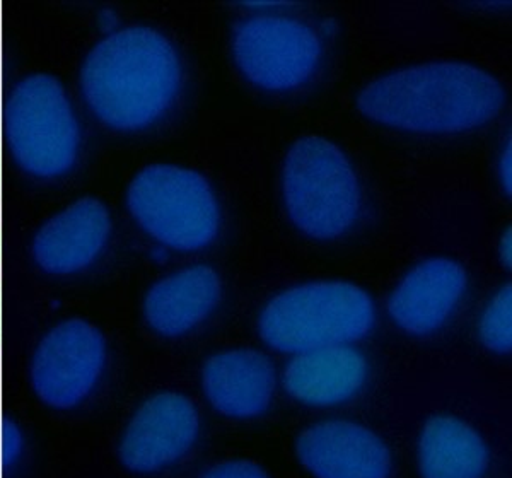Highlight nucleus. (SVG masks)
Masks as SVG:
<instances>
[{
    "label": "nucleus",
    "instance_id": "f257e3e1",
    "mask_svg": "<svg viewBox=\"0 0 512 478\" xmlns=\"http://www.w3.org/2000/svg\"><path fill=\"white\" fill-rule=\"evenodd\" d=\"M506 93L494 76L463 62L396 70L362 89L357 106L373 122L417 134H461L501 113Z\"/></svg>",
    "mask_w": 512,
    "mask_h": 478
},
{
    "label": "nucleus",
    "instance_id": "f03ea898",
    "mask_svg": "<svg viewBox=\"0 0 512 478\" xmlns=\"http://www.w3.org/2000/svg\"><path fill=\"white\" fill-rule=\"evenodd\" d=\"M181 62L166 36L147 26L111 33L89 52L81 88L94 115L117 130L146 129L175 103Z\"/></svg>",
    "mask_w": 512,
    "mask_h": 478
},
{
    "label": "nucleus",
    "instance_id": "7ed1b4c3",
    "mask_svg": "<svg viewBox=\"0 0 512 478\" xmlns=\"http://www.w3.org/2000/svg\"><path fill=\"white\" fill-rule=\"evenodd\" d=\"M374 321L376 308L364 289L326 280L280 292L263 308L258 332L268 347L296 356L364 339Z\"/></svg>",
    "mask_w": 512,
    "mask_h": 478
},
{
    "label": "nucleus",
    "instance_id": "20e7f679",
    "mask_svg": "<svg viewBox=\"0 0 512 478\" xmlns=\"http://www.w3.org/2000/svg\"><path fill=\"white\" fill-rule=\"evenodd\" d=\"M282 188L287 214L309 238H340L361 212V187L352 164L323 137H303L292 144Z\"/></svg>",
    "mask_w": 512,
    "mask_h": 478
},
{
    "label": "nucleus",
    "instance_id": "39448f33",
    "mask_svg": "<svg viewBox=\"0 0 512 478\" xmlns=\"http://www.w3.org/2000/svg\"><path fill=\"white\" fill-rule=\"evenodd\" d=\"M127 204L140 228L176 250H202L221 228V209L209 181L175 164L140 171L128 187Z\"/></svg>",
    "mask_w": 512,
    "mask_h": 478
},
{
    "label": "nucleus",
    "instance_id": "423d86ee",
    "mask_svg": "<svg viewBox=\"0 0 512 478\" xmlns=\"http://www.w3.org/2000/svg\"><path fill=\"white\" fill-rule=\"evenodd\" d=\"M4 130L9 151L31 175H64L76 163L79 125L64 86L53 76L33 74L12 89Z\"/></svg>",
    "mask_w": 512,
    "mask_h": 478
},
{
    "label": "nucleus",
    "instance_id": "0eeeda50",
    "mask_svg": "<svg viewBox=\"0 0 512 478\" xmlns=\"http://www.w3.org/2000/svg\"><path fill=\"white\" fill-rule=\"evenodd\" d=\"M233 53L241 74L256 88L286 93L315 76L323 45L299 19L260 14L234 28Z\"/></svg>",
    "mask_w": 512,
    "mask_h": 478
},
{
    "label": "nucleus",
    "instance_id": "6e6552de",
    "mask_svg": "<svg viewBox=\"0 0 512 478\" xmlns=\"http://www.w3.org/2000/svg\"><path fill=\"white\" fill-rule=\"evenodd\" d=\"M105 364V337L88 321L74 318L52 328L36 347L31 383L41 402L72 409L94 390Z\"/></svg>",
    "mask_w": 512,
    "mask_h": 478
},
{
    "label": "nucleus",
    "instance_id": "1a4fd4ad",
    "mask_svg": "<svg viewBox=\"0 0 512 478\" xmlns=\"http://www.w3.org/2000/svg\"><path fill=\"white\" fill-rule=\"evenodd\" d=\"M198 432L200 417L195 405L178 393H159L130 420L120 458L132 472H158L187 455L197 443Z\"/></svg>",
    "mask_w": 512,
    "mask_h": 478
},
{
    "label": "nucleus",
    "instance_id": "9d476101",
    "mask_svg": "<svg viewBox=\"0 0 512 478\" xmlns=\"http://www.w3.org/2000/svg\"><path fill=\"white\" fill-rule=\"evenodd\" d=\"M297 456L316 478H390L391 453L378 434L349 420H325L299 436Z\"/></svg>",
    "mask_w": 512,
    "mask_h": 478
},
{
    "label": "nucleus",
    "instance_id": "9b49d317",
    "mask_svg": "<svg viewBox=\"0 0 512 478\" xmlns=\"http://www.w3.org/2000/svg\"><path fill=\"white\" fill-rule=\"evenodd\" d=\"M468 277L451 258H427L410 270L388 301V313L412 335H429L443 327L465 296Z\"/></svg>",
    "mask_w": 512,
    "mask_h": 478
},
{
    "label": "nucleus",
    "instance_id": "f8f14e48",
    "mask_svg": "<svg viewBox=\"0 0 512 478\" xmlns=\"http://www.w3.org/2000/svg\"><path fill=\"white\" fill-rule=\"evenodd\" d=\"M111 221L103 202L84 197L48 219L33 239V257L48 274L86 269L105 248Z\"/></svg>",
    "mask_w": 512,
    "mask_h": 478
},
{
    "label": "nucleus",
    "instance_id": "ddd939ff",
    "mask_svg": "<svg viewBox=\"0 0 512 478\" xmlns=\"http://www.w3.org/2000/svg\"><path fill=\"white\" fill-rule=\"evenodd\" d=\"M275 368L253 349L226 350L210 357L202 373L210 405L226 417L253 419L265 414L275 393Z\"/></svg>",
    "mask_w": 512,
    "mask_h": 478
},
{
    "label": "nucleus",
    "instance_id": "4468645a",
    "mask_svg": "<svg viewBox=\"0 0 512 478\" xmlns=\"http://www.w3.org/2000/svg\"><path fill=\"white\" fill-rule=\"evenodd\" d=\"M366 379V357L352 345H332L292 356L282 383L297 402L309 407H335L352 400Z\"/></svg>",
    "mask_w": 512,
    "mask_h": 478
},
{
    "label": "nucleus",
    "instance_id": "2eb2a0df",
    "mask_svg": "<svg viewBox=\"0 0 512 478\" xmlns=\"http://www.w3.org/2000/svg\"><path fill=\"white\" fill-rule=\"evenodd\" d=\"M221 277L209 265H192L156 282L144 315L154 332L180 337L207 320L221 301Z\"/></svg>",
    "mask_w": 512,
    "mask_h": 478
},
{
    "label": "nucleus",
    "instance_id": "dca6fc26",
    "mask_svg": "<svg viewBox=\"0 0 512 478\" xmlns=\"http://www.w3.org/2000/svg\"><path fill=\"white\" fill-rule=\"evenodd\" d=\"M489 461L482 436L463 420L436 415L425 422L419 441L422 478H483Z\"/></svg>",
    "mask_w": 512,
    "mask_h": 478
},
{
    "label": "nucleus",
    "instance_id": "f3484780",
    "mask_svg": "<svg viewBox=\"0 0 512 478\" xmlns=\"http://www.w3.org/2000/svg\"><path fill=\"white\" fill-rule=\"evenodd\" d=\"M480 340L487 349L507 354L512 347V289L511 284L501 287L487 304L478 325Z\"/></svg>",
    "mask_w": 512,
    "mask_h": 478
},
{
    "label": "nucleus",
    "instance_id": "a211bd4d",
    "mask_svg": "<svg viewBox=\"0 0 512 478\" xmlns=\"http://www.w3.org/2000/svg\"><path fill=\"white\" fill-rule=\"evenodd\" d=\"M0 458L2 465L6 468H12L18 463L23 455L24 436L23 431L19 429L18 424L12 419L4 420L2 432H0Z\"/></svg>",
    "mask_w": 512,
    "mask_h": 478
},
{
    "label": "nucleus",
    "instance_id": "6ab92c4d",
    "mask_svg": "<svg viewBox=\"0 0 512 478\" xmlns=\"http://www.w3.org/2000/svg\"><path fill=\"white\" fill-rule=\"evenodd\" d=\"M202 478H268V475L251 461H227L210 468Z\"/></svg>",
    "mask_w": 512,
    "mask_h": 478
},
{
    "label": "nucleus",
    "instance_id": "aec40b11",
    "mask_svg": "<svg viewBox=\"0 0 512 478\" xmlns=\"http://www.w3.org/2000/svg\"><path fill=\"white\" fill-rule=\"evenodd\" d=\"M499 176H501L502 188L506 195H511L512 192V146L511 140H507L506 147L501 154V161H499Z\"/></svg>",
    "mask_w": 512,
    "mask_h": 478
},
{
    "label": "nucleus",
    "instance_id": "412c9836",
    "mask_svg": "<svg viewBox=\"0 0 512 478\" xmlns=\"http://www.w3.org/2000/svg\"><path fill=\"white\" fill-rule=\"evenodd\" d=\"M499 255L501 262L506 269H511L512 262V233L511 228H507L502 234L501 245H499Z\"/></svg>",
    "mask_w": 512,
    "mask_h": 478
},
{
    "label": "nucleus",
    "instance_id": "4be33fe9",
    "mask_svg": "<svg viewBox=\"0 0 512 478\" xmlns=\"http://www.w3.org/2000/svg\"><path fill=\"white\" fill-rule=\"evenodd\" d=\"M98 21L103 31H113L118 26V16L113 9H103L99 12Z\"/></svg>",
    "mask_w": 512,
    "mask_h": 478
},
{
    "label": "nucleus",
    "instance_id": "5701e85b",
    "mask_svg": "<svg viewBox=\"0 0 512 478\" xmlns=\"http://www.w3.org/2000/svg\"><path fill=\"white\" fill-rule=\"evenodd\" d=\"M246 7H250V9H277V7H286L289 4L286 2H245Z\"/></svg>",
    "mask_w": 512,
    "mask_h": 478
},
{
    "label": "nucleus",
    "instance_id": "b1692460",
    "mask_svg": "<svg viewBox=\"0 0 512 478\" xmlns=\"http://www.w3.org/2000/svg\"><path fill=\"white\" fill-rule=\"evenodd\" d=\"M151 257L156 260V262H164L166 258H168V251H166V248H154L151 253Z\"/></svg>",
    "mask_w": 512,
    "mask_h": 478
},
{
    "label": "nucleus",
    "instance_id": "393cba45",
    "mask_svg": "<svg viewBox=\"0 0 512 478\" xmlns=\"http://www.w3.org/2000/svg\"><path fill=\"white\" fill-rule=\"evenodd\" d=\"M0 262H2V229H0Z\"/></svg>",
    "mask_w": 512,
    "mask_h": 478
}]
</instances>
